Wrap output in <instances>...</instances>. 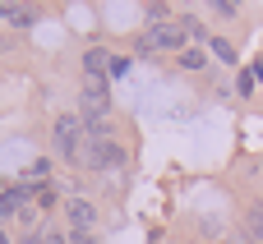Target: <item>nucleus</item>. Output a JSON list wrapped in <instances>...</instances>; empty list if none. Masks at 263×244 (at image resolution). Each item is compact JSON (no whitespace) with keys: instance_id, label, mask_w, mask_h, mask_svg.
I'll use <instances>...</instances> for the list:
<instances>
[{"instance_id":"423d86ee","label":"nucleus","mask_w":263,"mask_h":244,"mask_svg":"<svg viewBox=\"0 0 263 244\" xmlns=\"http://www.w3.org/2000/svg\"><path fill=\"white\" fill-rule=\"evenodd\" d=\"M32 194H37L32 185H14V189H5V194H0V221H5V217H14V212H18Z\"/></svg>"},{"instance_id":"7ed1b4c3","label":"nucleus","mask_w":263,"mask_h":244,"mask_svg":"<svg viewBox=\"0 0 263 244\" xmlns=\"http://www.w3.org/2000/svg\"><path fill=\"white\" fill-rule=\"evenodd\" d=\"M139 51H185V28L180 23H153L143 37H139Z\"/></svg>"},{"instance_id":"f8f14e48","label":"nucleus","mask_w":263,"mask_h":244,"mask_svg":"<svg viewBox=\"0 0 263 244\" xmlns=\"http://www.w3.org/2000/svg\"><path fill=\"white\" fill-rule=\"evenodd\" d=\"M28 175H32V185H42V180L51 175V161H32V171H28Z\"/></svg>"},{"instance_id":"f03ea898","label":"nucleus","mask_w":263,"mask_h":244,"mask_svg":"<svg viewBox=\"0 0 263 244\" xmlns=\"http://www.w3.org/2000/svg\"><path fill=\"white\" fill-rule=\"evenodd\" d=\"M79 161H83L88 171H120V166L129 161V152H125L116 138H102V143H92V138H88V143H83V157H79Z\"/></svg>"},{"instance_id":"4468645a","label":"nucleus","mask_w":263,"mask_h":244,"mask_svg":"<svg viewBox=\"0 0 263 244\" xmlns=\"http://www.w3.org/2000/svg\"><path fill=\"white\" fill-rule=\"evenodd\" d=\"M37 208H55V194H51V189H46V185H42V189H37Z\"/></svg>"},{"instance_id":"ddd939ff","label":"nucleus","mask_w":263,"mask_h":244,"mask_svg":"<svg viewBox=\"0 0 263 244\" xmlns=\"http://www.w3.org/2000/svg\"><path fill=\"white\" fill-rule=\"evenodd\" d=\"M69 244H97L92 231H69Z\"/></svg>"},{"instance_id":"9d476101","label":"nucleus","mask_w":263,"mask_h":244,"mask_svg":"<svg viewBox=\"0 0 263 244\" xmlns=\"http://www.w3.org/2000/svg\"><path fill=\"white\" fill-rule=\"evenodd\" d=\"M176 60H180V69H203V51H199V46H185Z\"/></svg>"},{"instance_id":"f257e3e1","label":"nucleus","mask_w":263,"mask_h":244,"mask_svg":"<svg viewBox=\"0 0 263 244\" xmlns=\"http://www.w3.org/2000/svg\"><path fill=\"white\" fill-rule=\"evenodd\" d=\"M51 138H55V152H60L65 161H79V157H83V138H88L83 115H60L55 129H51Z\"/></svg>"},{"instance_id":"39448f33","label":"nucleus","mask_w":263,"mask_h":244,"mask_svg":"<svg viewBox=\"0 0 263 244\" xmlns=\"http://www.w3.org/2000/svg\"><path fill=\"white\" fill-rule=\"evenodd\" d=\"M65 212H69V226H74V231H92V226H97V208H92L88 198H69Z\"/></svg>"},{"instance_id":"6e6552de","label":"nucleus","mask_w":263,"mask_h":244,"mask_svg":"<svg viewBox=\"0 0 263 244\" xmlns=\"http://www.w3.org/2000/svg\"><path fill=\"white\" fill-rule=\"evenodd\" d=\"M0 18H9V23L28 28V23H37V9H32V5H0Z\"/></svg>"},{"instance_id":"dca6fc26","label":"nucleus","mask_w":263,"mask_h":244,"mask_svg":"<svg viewBox=\"0 0 263 244\" xmlns=\"http://www.w3.org/2000/svg\"><path fill=\"white\" fill-rule=\"evenodd\" d=\"M46 235V244H69V235H55V231H42Z\"/></svg>"},{"instance_id":"2eb2a0df","label":"nucleus","mask_w":263,"mask_h":244,"mask_svg":"<svg viewBox=\"0 0 263 244\" xmlns=\"http://www.w3.org/2000/svg\"><path fill=\"white\" fill-rule=\"evenodd\" d=\"M125 69H129V60H125V55H116V60H111V78H120Z\"/></svg>"},{"instance_id":"1a4fd4ad","label":"nucleus","mask_w":263,"mask_h":244,"mask_svg":"<svg viewBox=\"0 0 263 244\" xmlns=\"http://www.w3.org/2000/svg\"><path fill=\"white\" fill-rule=\"evenodd\" d=\"M208 51H213V55H217L222 65H236V46H231V42H222V37H213V42H208Z\"/></svg>"},{"instance_id":"20e7f679","label":"nucleus","mask_w":263,"mask_h":244,"mask_svg":"<svg viewBox=\"0 0 263 244\" xmlns=\"http://www.w3.org/2000/svg\"><path fill=\"white\" fill-rule=\"evenodd\" d=\"M83 120H111V88H106V78H88L83 83Z\"/></svg>"},{"instance_id":"f3484780","label":"nucleus","mask_w":263,"mask_h":244,"mask_svg":"<svg viewBox=\"0 0 263 244\" xmlns=\"http://www.w3.org/2000/svg\"><path fill=\"white\" fill-rule=\"evenodd\" d=\"M18 244H46V235H42V231H32V235H23Z\"/></svg>"},{"instance_id":"0eeeda50","label":"nucleus","mask_w":263,"mask_h":244,"mask_svg":"<svg viewBox=\"0 0 263 244\" xmlns=\"http://www.w3.org/2000/svg\"><path fill=\"white\" fill-rule=\"evenodd\" d=\"M83 69H88V78H106L111 74V51H102V46L83 51Z\"/></svg>"},{"instance_id":"9b49d317","label":"nucleus","mask_w":263,"mask_h":244,"mask_svg":"<svg viewBox=\"0 0 263 244\" xmlns=\"http://www.w3.org/2000/svg\"><path fill=\"white\" fill-rule=\"evenodd\" d=\"M250 240L263 244V208H250Z\"/></svg>"},{"instance_id":"a211bd4d","label":"nucleus","mask_w":263,"mask_h":244,"mask_svg":"<svg viewBox=\"0 0 263 244\" xmlns=\"http://www.w3.org/2000/svg\"><path fill=\"white\" fill-rule=\"evenodd\" d=\"M0 244H9V235H5V231H0Z\"/></svg>"}]
</instances>
